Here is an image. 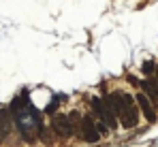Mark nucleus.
Returning a JSON list of instances; mask_svg holds the SVG:
<instances>
[{"mask_svg":"<svg viewBox=\"0 0 158 147\" xmlns=\"http://www.w3.org/2000/svg\"><path fill=\"white\" fill-rule=\"evenodd\" d=\"M9 113H11V120L17 124L22 137L26 139L28 143H32V141L36 139V134H39L36 130H41V115H39V111L30 104V100H28L26 94H22V96H17L13 100Z\"/></svg>","mask_w":158,"mask_h":147,"instance_id":"obj_1","label":"nucleus"},{"mask_svg":"<svg viewBox=\"0 0 158 147\" xmlns=\"http://www.w3.org/2000/svg\"><path fill=\"white\" fill-rule=\"evenodd\" d=\"M124 98V107L120 109V120H122V126L124 128H135L137 122H139V111L135 107V96H128V94H122Z\"/></svg>","mask_w":158,"mask_h":147,"instance_id":"obj_2","label":"nucleus"},{"mask_svg":"<svg viewBox=\"0 0 158 147\" xmlns=\"http://www.w3.org/2000/svg\"><path fill=\"white\" fill-rule=\"evenodd\" d=\"M81 139L85 141V143H96L98 139H101V134H98V130H96V124L92 122V117L90 115H85V117H81Z\"/></svg>","mask_w":158,"mask_h":147,"instance_id":"obj_3","label":"nucleus"},{"mask_svg":"<svg viewBox=\"0 0 158 147\" xmlns=\"http://www.w3.org/2000/svg\"><path fill=\"white\" fill-rule=\"evenodd\" d=\"M135 100H137V104H139V109H141V113L145 115V120L150 124H154L156 122V111H154V104L148 100V96L141 92V94H137L135 96Z\"/></svg>","mask_w":158,"mask_h":147,"instance_id":"obj_4","label":"nucleus"},{"mask_svg":"<svg viewBox=\"0 0 158 147\" xmlns=\"http://www.w3.org/2000/svg\"><path fill=\"white\" fill-rule=\"evenodd\" d=\"M139 85L143 88V94L148 96V100L158 107V81H154V79H145V81H139Z\"/></svg>","mask_w":158,"mask_h":147,"instance_id":"obj_5","label":"nucleus"},{"mask_svg":"<svg viewBox=\"0 0 158 147\" xmlns=\"http://www.w3.org/2000/svg\"><path fill=\"white\" fill-rule=\"evenodd\" d=\"M53 128L58 130V134H60V137H71V134L75 132L66 115H56V117H53Z\"/></svg>","mask_w":158,"mask_h":147,"instance_id":"obj_6","label":"nucleus"},{"mask_svg":"<svg viewBox=\"0 0 158 147\" xmlns=\"http://www.w3.org/2000/svg\"><path fill=\"white\" fill-rule=\"evenodd\" d=\"M13 120H11V113L9 109H0V134L2 137H9L11 134V126H13Z\"/></svg>","mask_w":158,"mask_h":147,"instance_id":"obj_7","label":"nucleus"},{"mask_svg":"<svg viewBox=\"0 0 158 147\" xmlns=\"http://www.w3.org/2000/svg\"><path fill=\"white\" fill-rule=\"evenodd\" d=\"M92 109H94V115L103 120V98H92Z\"/></svg>","mask_w":158,"mask_h":147,"instance_id":"obj_8","label":"nucleus"},{"mask_svg":"<svg viewBox=\"0 0 158 147\" xmlns=\"http://www.w3.org/2000/svg\"><path fill=\"white\" fill-rule=\"evenodd\" d=\"M154 68H156V64H154L152 60H145L143 66H141V71H143L145 75H152V73H154Z\"/></svg>","mask_w":158,"mask_h":147,"instance_id":"obj_9","label":"nucleus"},{"mask_svg":"<svg viewBox=\"0 0 158 147\" xmlns=\"http://www.w3.org/2000/svg\"><path fill=\"white\" fill-rule=\"evenodd\" d=\"M58 104H60V100H58V98H53L52 102H49V104L45 107V113H47V115H52V113H56V109H58Z\"/></svg>","mask_w":158,"mask_h":147,"instance_id":"obj_10","label":"nucleus"},{"mask_svg":"<svg viewBox=\"0 0 158 147\" xmlns=\"http://www.w3.org/2000/svg\"><path fill=\"white\" fill-rule=\"evenodd\" d=\"M96 130H98V134H107V132H109V126H107V124L101 120V122L96 124Z\"/></svg>","mask_w":158,"mask_h":147,"instance_id":"obj_11","label":"nucleus"},{"mask_svg":"<svg viewBox=\"0 0 158 147\" xmlns=\"http://www.w3.org/2000/svg\"><path fill=\"white\" fill-rule=\"evenodd\" d=\"M128 83H132V85H139V81H137L132 75H128Z\"/></svg>","mask_w":158,"mask_h":147,"instance_id":"obj_12","label":"nucleus"},{"mask_svg":"<svg viewBox=\"0 0 158 147\" xmlns=\"http://www.w3.org/2000/svg\"><path fill=\"white\" fill-rule=\"evenodd\" d=\"M154 73H156V81H158V64H156V68H154Z\"/></svg>","mask_w":158,"mask_h":147,"instance_id":"obj_13","label":"nucleus"}]
</instances>
